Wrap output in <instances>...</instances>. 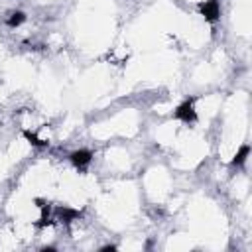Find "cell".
<instances>
[{
    "label": "cell",
    "mask_w": 252,
    "mask_h": 252,
    "mask_svg": "<svg viewBox=\"0 0 252 252\" xmlns=\"http://www.w3.org/2000/svg\"><path fill=\"white\" fill-rule=\"evenodd\" d=\"M77 217H79V211H75V209L63 207V209L57 211V219H59L61 222H71V220H75Z\"/></svg>",
    "instance_id": "obj_4"
},
{
    "label": "cell",
    "mask_w": 252,
    "mask_h": 252,
    "mask_svg": "<svg viewBox=\"0 0 252 252\" xmlns=\"http://www.w3.org/2000/svg\"><path fill=\"white\" fill-rule=\"evenodd\" d=\"M24 20H26V14H24V12H14V14H12L10 18H8V26L16 28V26L24 24Z\"/></svg>",
    "instance_id": "obj_7"
},
{
    "label": "cell",
    "mask_w": 252,
    "mask_h": 252,
    "mask_svg": "<svg viewBox=\"0 0 252 252\" xmlns=\"http://www.w3.org/2000/svg\"><path fill=\"white\" fill-rule=\"evenodd\" d=\"M24 136H26V140H30V144H32V146H45V144H47V140L39 138L37 134H32L30 130H26V132H24Z\"/></svg>",
    "instance_id": "obj_6"
},
{
    "label": "cell",
    "mask_w": 252,
    "mask_h": 252,
    "mask_svg": "<svg viewBox=\"0 0 252 252\" xmlns=\"http://www.w3.org/2000/svg\"><path fill=\"white\" fill-rule=\"evenodd\" d=\"M69 159H71V163H73L75 167H79V169H85V167L91 163V159H93V154H91L89 150H77V152H73V154L69 156Z\"/></svg>",
    "instance_id": "obj_3"
},
{
    "label": "cell",
    "mask_w": 252,
    "mask_h": 252,
    "mask_svg": "<svg viewBox=\"0 0 252 252\" xmlns=\"http://www.w3.org/2000/svg\"><path fill=\"white\" fill-rule=\"evenodd\" d=\"M248 154H250V148L248 146H242L238 152H236V156H234V159H232V163L234 165H242L244 161H246V158H248Z\"/></svg>",
    "instance_id": "obj_5"
},
{
    "label": "cell",
    "mask_w": 252,
    "mask_h": 252,
    "mask_svg": "<svg viewBox=\"0 0 252 252\" xmlns=\"http://www.w3.org/2000/svg\"><path fill=\"white\" fill-rule=\"evenodd\" d=\"M199 10H201V14L205 16V20H209V22L219 20L220 8H219V2H217V0H205V2H201Z\"/></svg>",
    "instance_id": "obj_2"
},
{
    "label": "cell",
    "mask_w": 252,
    "mask_h": 252,
    "mask_svg": "<svg viewBox=\"0 0 252 252\" xmlns=\"http://www.w3.org/2000/svg\"><path fill=\"white\" fill-rule=\"evenodd\" d=\"M175 118L183 120V122H195L197 120V112H195L193 100H185L183 104H179L177 110H175Z\"/></svg>",
    "instance_id": "obj_1"
}]
</instances>
